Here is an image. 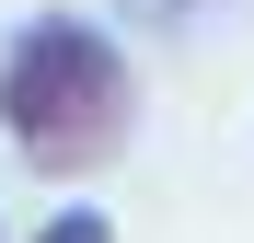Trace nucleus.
<instances>
[{"mask_svg":"<svg viewBox=\"0 0 254 243\" xmlns=\"http://www.w3.org/2000/svg\"><path fill=\"white\" fill-rule=\"evenodd\" d=\"M35 243H116V220H104V209H58Z\"/></svg>","mask_w":254,"mask_h":243,"instance_id":"nucleus-2","label":"nucleus"},{"mask_svg":"<svg viewBox=\"0 0 254 243\" xmlns=\"http://www.w3.org/2000/svg\"><path fill=\"white\" fill-rule=\"evenodd\" d=\"M127 128H139V81H127V58L104 47L93 23H23L12 47H0V139L58 162V174H81V162H104Z\"/></svg>","mask_w":254,"mask_h":243,"instance_id":"nucleus-1","label":"nucleus"}]
</instances>
